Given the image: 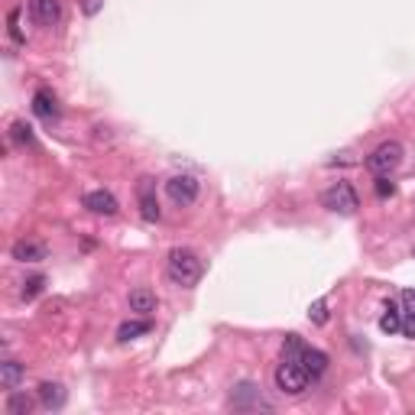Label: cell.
<instances>
[{"label":"cell","instance_id":"obj_8","mask_svg":"<svg viewBox=\"0 0 415 415\" xmlns=\"http://www.w3.org/2000/svg\"><path fill=\"white\" fill-rule=\"evenodd\" d=\"M29 13L39 26H55L62 20V0H29Z\"/></svg>","mask_w":415,"mask_h":415},{"label":"cell","instance_id":"obj_11","mask_svg":"<svg viewBox=\"0 0 415 415\" xmlns=\"http://www.w3.org/2000/svg\"><path fill=\"white\" fill-rule=\"evenodd\" d=\"M33 110L43 120H55L59 117V101H55V94H52L49 88H39V91L33 94Z\"/></svg>","mask_w":415,"mask_h":415},{"label":"cell","instance_id":"obj_17","mask_svg":"<svg viewBox=\"0 0 415 415\" xmlns=\"http://www.w3.org/2000/svg\"><path fill=\"white\" fill-rule=\"evenodd\" d=\"M36 406L33 396H26V393H17L10 390V399H7V415H29Z\"/></svg>","mask_w":415,"mask_h":415},{"label":"cell","instance_id":"obj_23","mask_svg":"<svg viewBox=\"0 0 415 415\" xmlns=\"http://www.w3.org/2000/svg\"><path fill=\"white\" fill-rule=\"evenodd\" d=\"M399 308L406 318H415V289H406L402 296H399Z\"/></svg>","mask_w":415,"mask_h":415},{"label":"cell","instance_id":"obj_12","mask_svg":"<svg viewBox=\"0 0 415 415\" xmlns=\"http://www.w3.org/2000/svg\"><path fill=\"white\" fill-rule=\"evenodd\" d=\"M65 386L62 383H39V402L46 409H62L65 406Z\"/></svg>","mask_w":415,"mask_h":415},{"label":"cell","instance_id":"obj_4","mask_svg":"<svg viewBox=\"0 0 415 415\" xmlns=\"http://www.w3.org/2000/svg\"><path fill=\"white\" fill-rule=\"evenodd\" d=\"M322 204L334 214H354L357 208H360V198H357L350 182H338V185H331L322 195Z\"/></svg>","mask_w":415,"mask_h":415},{"label":"cell","instance_id":"obj_13","mask_svg":"<svg viewBox=\"0 0 415 415\" xmlns=\"http://www.w3.org/2000/svg\"><path fill=\"white\" fill-rule=\"evenodd\" d=\"M23 376H26V367L17 364V360H4L0 364V386L4 390H17L20 383H23Z\"/></svg>","mask_w":415,"mask_h":415},{"label":"cell","instance_id":"obj_3","mask_svg":"<svg viewBox=\"0 0 415 415\" xmlns=\"http://www.w3.org/2000/svg\"><path fill=\"white\" fill-rule=\"evenodd\" d=\"M399 162H402V143L390 140V143H380L367 156V169H370L373 176H390V172L399 169Z\"/></svg>","mask_w":415,"mask_h":415},{"label":"cell","instance_id":"obj_9","mask_svg":"<svg viewBox=\"0 0 415 415\" xmlns=\"http://www.w3.org/2000/svg\"><path fill=\"white\" fill-rule=\"evenodd\" d=\"M85 208L94 214H104V218H114L117 214V198L110 195V192H88L85 195Z\"/></svg>","mask_w":415,"mask_h":415},{"label":"cell","instance_id":"obj_25","mask_svg":"<svg viewBox=\"0 0 415 415\" xmlns=\"http://www.w3.org/2000/svg\"><path fill=\"white\" fill-rule=\"evenodd\" d=\"M17 20H20V10H10V17H7V23H10V36H13L17 43H23V33H20Z\"/></svg>","mask_w":415,"mask_h":415},{"label":"cell","instance_id":"obj_18","mask_svg":"<svg viewBox=\"0 0 415 415\" xmlns=\"http://www.w3.org/2000/svg\"><path fill=\"white\" fill-rule=\"evenodd\" d=\"M153 331V322L150 318H143V322H124L117 328V341H133L140 338V334H150Z\"/></svg>","mask_w":415,"mask_h":415},{"label":"cell","instance_id":"obj_20","mask_svg":"<svg viewBox=\"0 0 415 415\" xmlns=\"http://www.w3.org/2000/svg\"><path fill=\"white\" fill-rule=\"evenodd\" d=\"M308 322L312 324H324L328 322V298H315L308 305Z\"/></svg>","mask_w":415,"mask_h":415},{"label":"cell","instance_id":"obj_7","mask_svg":"<svg viewBox=\"0 0 415 415\" xmlns=\"http://www.w3.org/2000/svg\"><path fill=\"white\" fill-rule=\"evenodd\" d=\"M230 406L234 409H270V402L263 399L256 383H240V386H234V393H230Z\"/></svg>","mask_w":415,"mask_h":415},{"label":"cell","instance_id":"obj_24","mask_svg":"<svg viewBox=\"0 0 415 415\" xmlns=\"http://www.w3.org/2000/svg\"><path fill=\"white\" fill-rule=\"evenodd\" d=\"M376 195H380V198L396 195V185H393V182H390L386 176H380V178H376Z\"/></svg>","mask_w":415,"mask_h":415},{"label":"cell","instance_id":"obj_15","mask_svg":"<svg viewBox=\"0 0 415 415\" xmlns=\"http://www.w3.org/2000/svg\"><path fill=\"white\" fill-rule=\"evenodd\" d=\"M302 367L312 373V380H315V376H322V373L328 370V354L318 348H305L302 350Z\"/></svg>","mask_w":415,"mask_h":415},{"label":"cell","instance_id":"obj_5","mask_svg":"<svg viewBox=\"0 0 415 415\" xmlns=\"http://www.w3.org/2000/svg\"><path fill=\"white\" fill-rule=\"evenodd\" d=\"M198 192H202V185H198V178L188 176V172H182V176H172L169 182H166V195H169V202L178 204V208L195 204Z\"/></svg>","mask_w":415,"mask_h":415},{"label":"cell","instance_id":"obj_21","mask_svg":"<svg viewBox=\"0 0 415 415\" xmlns=\"http://www.w3.org/2000/svg\"><path fill=\"white\" fill-rule=\"evenodd\" d=\"M10 136H13L20 146H26V143H33V127H29V124H23V120H17V124L10 127Z\"/></svg>","mask_w":415,"mask_h":415},{"label":"cell","instance_id":"obj_14","mask_svg":"<svg viewBox=\"0 0 415 415\" xmlns=\"http://www.w3.org/2000/svg\"><path fill=\"white\" fill-rule=\"evenodd\" d=\"M130 312H140V315H153L156 312V292L153 289H133L130 292Z\"/></svg>","mask_w":415,"mask_h":415},{"label":"cell","instance_id":"obj_6","mask_svg":"<svg viewBox=\"0 0 415 415\" xmlns=\"http://www.w3.org/2000/svg\"><path fill=\"white\" fill-rule=\"evenodd\" d=\"M136 202H140V214H143V220L156 224V220L162 218L159 198H156V178L143 176L140 182H136Z\"/></svg>","mask_w":415,"mask_h":415},{"label":"cell","instance_id":"obj_10","mask_svg":"<svg viewBox=\"0 0 415 415\" xmlns=\"http://www.w3.org/2000/svg\"><path fill=\"white\" fill-rule=\"evenodd\" d=\"M13 260H20V263H39V260H46V244H39V240H17L13 244Z\"/></svg>","mask_w":415,"mask_h":415},{"label":"cell","instance_id":"obj_16","mask_svg":"<svg viewBox=\"0 0 415 415\" xmlns=\"http://www.w3.org/2000/svg\"><path fill=\"white\" fill-rule=\"evenodd\" d=\"M380 331L383 334H399L402 331V308H399V302H386V312L380 318Z\"/></svg>","mask_w":415,"mask_h":415},{"label":"cell","instance_id":"obj_1","mask_svg":"<svg viewBox=\"0 0 415 415\" xmlns=\"http://www.w3.org/2000/svg\"><path fill=\"white\" fill-rule=\"evenodd\" d=\"M166 272H169V279L176 282V286L192 289V286H198V279H202L204 263H202V256H198L195 250L176 246V250L169 253V260H166Z\"/></svg>","mask_w":415,"mask_h":415},{"label":"cell","instance_id":"obj_19","mask_svg":"<svg viewBox=\"0 0 415 415\" xmlns=\"http://www.w3.org/2000/svg\"><path fill=\"white\" fill-rule=\"evenodd\" d=\"M308 344L298 334H286V341H282V360H302V350H305Z\"/></svg>","mask_w":415,"mask_h":415},{"label":"cell","instance_id":"obj_26","mask_svg":"<svg viewBox=\"0 0 415 415\" xmlns=\"http://www.w3.org/2000/svg\"><path fill=\"white\" fill-rule=\"evenodd\" d=\"M101 4H104V0H85V13H88V17H91V13H98V10H101Z\"/></svg>","mask_w":415,"mask_h":415},{"label":"cell","instance_id":"obj_22","mask_svg":"<svg viewBox=\"0 0 415 415\" xmlns=\"http://www.w3.org/2000/svg\"><path fill=\"white\" fill-rule=\"evenodd\" d=\"M43 286H46V276H29V279L23 282V298H26V302L36 298L39 292H43Z\"/></svg>","mask_w":415,"mask_h":415},{"label":"cell","instance_id":"obj_2","mask_svg":"<svg viewBox=\"0 0 415 415\" xmlns=\"http://www.w3.org/2000/svg\"><path fill=\"white\" fill-rule=\"evenodd\" d=\"M312 383V373L302 367V360H282L276 367V390H282L286 396H302Z\"/></svg>","mask_w":415,"mask_h":415},{"label":"cell","instance_id":"obj_27","mask_svg":"<svg viewBox=\"0 0 415 415\" xmlns=\"http://www.w3.org/2000/svg\"><path fill=\"white\" fill-rule=\"evenodd\" d=\"M402 334H406V338H415V318H406V322H402Z\"/></svg>","mask_w":415,"mask_h":415}]
</instances>
